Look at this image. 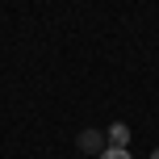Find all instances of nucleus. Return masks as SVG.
Here are the masks:
<instances>
[{
    "label": "nucleus",
    "instance_id": "nucleus-1",
    "mask_svg": "<svg viewBox=\"0 0 159 159\" xmlns=\"http://www.w3.org/2000/svg\"><path fill=\"white\" fill-rule=\"evenodd\" d=\"M75 147H80L84 155H92V159H96L105 147H109V138H105L101 130H92V126H88V130H80V134H75Z\"/></svg>",
    "mask_w": 159,
    "mask_h": 159
},
{
    "label": "nucleus",
    "instance_id": "nucleus-2",
    "mask_svg": "<svg viewBox=\"0 0 159 159\" xmlns=\"http://www.w3.org/2000/svg\"><path fill=\"white\" fill-rule=\"evenodd\" d=\"M105 138H109V147H130V126L126 121H113V126L105 130Z\"/></svg>",
    "mask_w": 159,
    "mask_h": 159
},
{
    "label": "nucleus",
    "instance_id": "nucleus-3",
    "mask_svg": "<svg viewBox=\"0 0 159 159\" xmlns=\"http://www.w3.org/2000/svg\"><path fill=\"white\" fill-rule=\"evenodd\" d=\"M96 159H130V147H105Z\"/></svg>",
    "mask_w": 159,
    "mask_h": 159
},
{
    "label": "nucleus",
    "instance_id": "nucleus-4",
    "mask_svg": "<svg viewBox=\"0 0 159 159\" xmlns=\"http://www.w3.org/2000/svg\"><path fill=\"white\" fill-rule=\"evenodd\" d=\"M151 159H159V147H155V151H151Z\"/></svg>",
    "mask_w": 159,
    "mask_h": 159
}]
</instances>
